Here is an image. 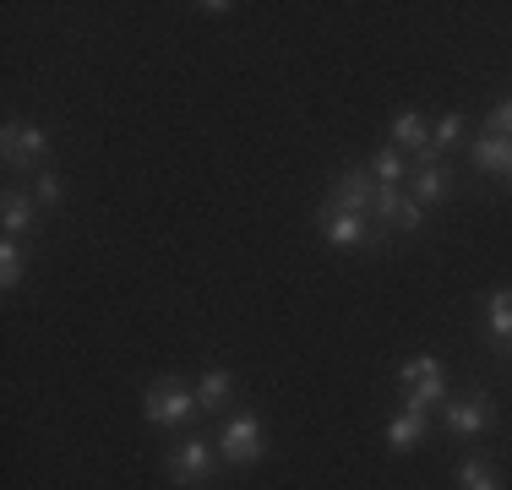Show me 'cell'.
<instances>
[{"label": "cell", "instance_id": "5b68a950", "mask_svg": "<svg viewBox=\"0 0 512 490\" xmlns=\"http://www.w3.org/2000/svg\"><path fill=\"white\" fill-rule=\"evenodd\" d=\"M218 452H224L229 469H251V463H262L267 452V431L256 414H235V420L224 425V436H218Z\"/></svg>", "mask_w": 512, "mask_h": 490}, {"label": "cell", "instance_id": "5bb4252c", "mask_svg": "<svg viewBox=\"0 0 512 490\" xmlns=\"http://www.w3.org/2000/svg\"><path fill=\"white\" fill-rule=\"evenodd\" d=\"M387 142L409 147V153H425V147H431V131H425V115H414V109H404V115L393 120V131H387Z\"/></svg>", "mask_w": 512, "mask_h": 490}, {"label": "cell", "instance_id": "2e32d148", "mask_svg": "<svg viewBox=\"0 0 512 490\" xmlns=\"http://www.w3.org/2000/svg\"><path fill=\"white\" fill-rule=\"evenodd\" d=\"M458 490H502V474L480 458H463L458 463Z\"/></svg>", "mask_w": 512, "mask_h": 490}, {"label": "cell", "instance_id": "d6986e66", "mask_svg": "<svg viewBox=\"0 0 512 490\" xmlns=\"http://www.w3.org/2000/svg\"><path fill=\"white\" fill-rule=\"evenodd\" d=\"M22 273H28V256H22V240H0V284L17 289Z\"/></svg>", "mask_w": 512, "mask_h": 490}, {"label": "cell", "instance_id": "cb8c5ba5", "mask_svg": "<svg viewBox=\"0 0 512 490\" xmlns=\"http://www.w3.org/2000/svg\"><path fill=\"white\" fill-rule=\"evenodd\" d=\"M507 180H512V175H507Z\"/></svg>", "mask_w": 512, "mask_h": 490}, {"label": "cell", "instance_id": "8992f818", "mask_svg": "<svg viewBox=\"0 0 512 490\" xmlns=\"http://www.w3.org/2000/svg\"><path fill=\"white\" fill-rule=\"evenodd\" d=\"M409 196L420 207H442L447 196H453V175H447L442 153L436 147H425V153H414V169H409Z\"/></svg>", "mask_w": 512, "mask_h": 490}, {"label": "cell", "instance_id": "7a4b0ae2", "mask_svg": "<svg viewBox=\"0 0 512 490\" xmlns=\"http://www.w3.org/2000/svg\"><path fill=\"white\" fill-rule=\"evenodd\" d=\"M218 469H224V452H218L213 441H202V436H186L180 447H169V458H164V474H169V485H180V490H191V485H207Z\"/></svg>", "mask_w": 512, "mask_h": 490}, {"label": "cell", "instance_id": "6da1fadb", "mask_svg": "<svg viewBox=\"0 0 512 490\" xmlns=\"http://www.w3.org/2000/svg\"><path fill=\"white\" fill-rule=\"evenodd\" d=\"M142 414H148V425H164V431H175V425L197 420L202 403H197V387H186L180 376H164V382H153L142 392Z\"/></svg>", "mask_w": 512, "mask_h": 490}, {"label": "cell", "instance_id": "44dd1931", "mask_svg": "<svg viewBox=\"0 0 512 490\" xmlns=\"http://www.w3.org/2000/svg\"><path fill=\"white\" fill-rule=\"evenodd\" d=\"M463 126H469L463 115H442V120H436V131H431V147H436V153H453V147L463 142Z\"/></svg>", "mask_w": 512, "mask_h": 490}, {"label": "cell", "instance_id": "8fae6325", "mask_svg": "<svg viewBox=\"0 0 512 490\" xmlns=\"http://www.w3.org/2000/svg\"><path fill=\"white\" fill-rule=\"evenodd\" d=\"M0 229H6V240H28L33 229H39V202H33L28 191H6V207H0Z\"/></svg>", "mask_w": 512, "mask_h": 490}, {"label": "cell", "instance_id": "30bf717a", "mask_svg": "<svg viewBox=\"0 0 512 490\" xmlns=\"http://www.w3.org/2000/svg\"><path fill=\"white\" fill-rule=\"evenodd\" d=\"M0 142H6V169H33L50 158V131L44 126H17V120H6L0 126Z\"/></svg>", "mask_w": 512, "mask_h": 490}, {"label": "cell", "instance_id": "277c9868", "mask_svg": "<svg viewBox=\"0 0 512 490\" xmlns=\"http://www.w3.org/2000/svg\"><path fill=\"white\" fill-rule=\"evenodd\" d=\"M316 229H322L327 245H338V251H371V245H382L371 224H365L360 213H344V207H316Z\"/></svg>", "mask_w": 512, "mask_h": 490}, {"label": "cell", "instance_id": "9a60e30c", "mask_svg": "<svg viewBox=\"0 0 512 490\" xmlns=\"http://www.w3.org/2000/svg\"><path fill=\"white\" fill-rule=\"evenodd\" d=\"M229 392H235V376H229V371H207L197 382V403L213 414V409H224V403H229Z\"/></svg>", "mask_w": 512, "mask_h": 490}, {"label": "cell", "instance_id": "7c38bea8", "mask_svg": "<svg viewBox=\"0 0 512 490\" xmlns=\"http://www.w3.org/2000/svg\"><path fill=\"white\" fill-rule=\"evenodd\" d=\"M469 158H474V169H485V175H512V142L496 137V131H480V137L469 142Z\"/></svg>", "mask_w": 512, "mask_h": 490}, {"label": "cell", "instance_id": "e0dca14e", "mask_svg": "<svg viewBox=\"0 0 512 490\" xmlns=\"http://www.w3.org/2000/svg\"><path fill=\"white\" fill-rule=\"evenodd\" d=\"M420 436H425V414H409V409H404L393 425H387V447H393V452H409Z\"/></svg>", "mask_w": 512, "mask_h": 490}, {"label": "cell", "instance_id": "9c48e42d", "mask_svg": "<svg viewBox=\"0 0 512 490\" xmlns=\"http://www.w3.org/2000/svg\"><path fill=\"white\" fill-rule=\"evenodd\" d=\"M327 207H344V213L371 218V207H376V180H371V169H338V175L327 180Z\"/></svg>", "mask_w": 512, "mask_h": 490}, {"label": "cell", "instance_id": "ac0fdd59", "mask_svg": "<svg viewBox=\"0 0 512 490\" xmlns=\"http://www.w3.org/2000/svg\"><path fill=\"white\" fill-rule=\"evenodd\" d=\"M371 180H376V186H398V180H409V164H404V153H393V147H382V153L371 158Z\"/></svg>", "mask_w": 512, "mask_h": 490}, {"label": "cell", "instance_id": "4fadbf2b", "mask_svg": "<svg viewBox=\"0 0 512 490\" xmlns=\"http://www.w3.org/2000/svg\"><path fill=\"white\" fill-rule=\"evenodd\" d=\"M485 338H491L496 349H512V289H496L491 300H485Z\"/></svg>", "mask_w": 512, "mask_h": 490}, {"label": "cell", "instance_id": "603a6c76", "mask_svg": "<svg viewBox=\"0 0 512 490\" xmlns=\"http://www.w3.org/2000/svg\"><path fill=\"white\" fill-rule=\"evenodd\" d=\"M197 11H207V17H229V11H235V6H229V0H202Z\"/></svg>", "mask_w": 512, "mask_h": 490}, {"label": "cell", "instance_id": "ffe728a7", "mask_svg": "<svg viewBox=\"0 0 512 490\" xmlns=\"http://www.w3.org/2000/svg\"><path fill=\"white\" fill-rule=\"evenodd\" d=\"M28 196L39 202V213L60 207V175H55V169H39V175H33V186H28Z\"/></svg>", "mask_w": 512, "mask_h": 490}, {"label": "cell", "instance_id": "52a82bcc", "mask_svg": "<svg viewBox=\"0 0 512 490\" xmlns=\"http://www.w3.org/2000/svg\"><path fill=\"white\" fill-rule=\"evenodd\" d=\"M442 420L453 436H485L496 425V403L491 392H469V398H447L442 403Z\"/></svg>", "mask_w": 512, "mask_h": 490}, {"label": "cell", "instance_id": "3957f363", "mask_svg": "<svg viewBox=\"0 0 512 490\" xmlns=\"http://www.w3.org/2000/svg\"><path fill=\"white\" fill-rule=\"evenodd\" d=\"M398 382H404V409L409 414H425L431 403H447V382H442L436 354H414V360H404Z\"/></svg>", "mask_w": 512, "mask_h": 490}, {"label": "cell", "instance_id": "ba28073f", "mask_svg": "<svg viewBox=\"0 0 512 490\" xmlns=\"http://www.w3.org/2000/svg\"><path fill=\"white\" fill-rule=\"evenodd\" d=\"M371 218H376L382 229H393V235H414V229L425 224V207L414 202V196H404V186H376Z\"/></svg>", "mask_w": 512, "mask_h": 490}, {"label": "cell", "instance_id": "7402d4cb", "mask_svg": "<svg viewBox=\"0 0 512 490\" xmlns=\"http://www.w3.org/2000/svg\"><path fill=\"white\" fill-rule=\"evenodd\" d=\"M485 131H496V137H507V142H512V93H507L502 104L491 109V120H485Z\"/></svg>", "mask_w": 512, "mask_h": 490}]
</instances>
